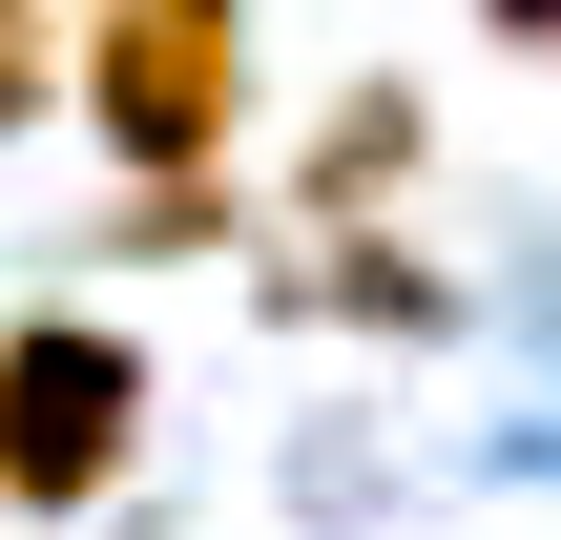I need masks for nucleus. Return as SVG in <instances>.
I'll use <instances>...</instances> for the list:
<instances>
[{"label": "nucleus", "mask_w": 561, "mask_h": 540, "mask_svg": "<svg viewBox=\"0 0 561 540\" xmlns=\"http://www.w3.org/2000/svg\"><path fill=\"white\" fill-rule=\"evenodd\" d=\"M83 104H104L125 187H229V125H250V21H229V0H104V21H83Z\"/></svg>", "instance_id": "nucleus-1"}, {"label": "nucleus", "mask_w": 561, "mask_h": 540, "mask_svg": "<svg viewBox=\"0 0 561 540\" xmlns=\"http://www.w3.org/2000/svg\"><path fill=\"white\" fill-rule=\"evenodd\" d=\"M146 458V354L104 312H0V520H83Z\"/></svg>", "instance_id": "nucleus-2"}, {"label": "nucleus", "mask_w": 561, "mask_h": 540, "mask_svg": "<svg viewBox=\"0 0 561 540\" xmlns=\"http://www.w3.org/2000/svg\"><path fill=\"white\" fill-rule=\"evenodd\" d=\"M396 166H416V104H396V83H375V104H354V125H333V146H312V208H333V187H396Z\"/></svg>", "instance_id": "nucleus-3"}, {"label": "nucleus", "mask_w": 561, "mask_h": 540, "mask_svg": "<svg viewBox=\"0 0 561 540\" xmlns=\"http://www.w3.org/2000/svg\"><path fill=\"white\" fill-rule=\"evenodd\" d=\"M62 104V42H42V0H0V125H42Z\"/></svg>", "instance_id": "nucleus-4"}, {"label": "nucleus", "mask_w": 561, "mask_h": 540, "mask_svg": "<svg viewBox=\"0 0 561 540\" xmlns=\"http://www.w3.org/2000/svg\"><path fill=\"white\" fill-rule=\"evenodd\" d=\"M479 21H520V42H561V0H479Z\"/></svg>", "instance_id": "nucleus-5"}]
</instances>
